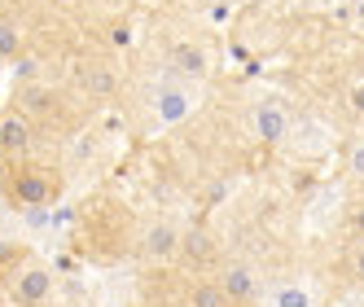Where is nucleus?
Instances as JSON below:
<instances>
[{
    "instance_id": "2",
    "label": "nucleus",
    "mask_w": 364,
    "mask_h": 307,
    "mask_svg": "<svg viewBox=\"0 0 364 307\" xmlns=\"http://www.w3.org/2000/svg\"><path fill=\"white\" fill-rule=\"evenodd\" d=\"M66 193V171L58 163H40V158H22L0 167V202L9 211H53Z\"/></svg>"
},
{
    "instance_id": "17",
    "label": "nucleus",
    "mask_w": 364,
    "mask_h": 307,
    "mask_svg": "<svg viewBox=\"0 0 364 307\" xmlns=\"http://www.w3.org/2000/svg\"><path fill=\"white\" fill-rule=\"evenodd\" d=\"M343 224H347L351 242H364V181H360V189H351V193H347V207H343Z\"/></svg>"
},
{
    "instance_id": "6",
    "label": "nucleus",
    "mask_w": 364,
    "mask_h": 307,
    "mask_svg": "<svg viewBox=\"0 0 364 307\" xmlns=\"http://www.w3.org/2000/svg\"><path fill=\"white\" fill-rule=\"evenodd\" d=\"M193 88H189V80H180V75H163L159 84H154V119H159L163 127H171V123H185L189 114H193Z\"/></svg>"
},
{
    "instance_id": "16",
    "label": "nucleus",
    "mask_w": 364,
    "mask_h": 307,
    "mask_svg": "<svg viewBox=\"0 0 364 307\" xmlns=\"http://www.w3.org/2000/svg\"><path fill=\"white\" fill-rule=\"evenodd\" d=\"M264 307H311V294L303 286H294V281H277L264 298Z\"/></svg>"
},
{
    "instance_id": "10",
    "label": "nucleus",
    "mask_w": 364,
    "mask_h": 307,
    "mask_svg": "<svg viewBox=\"0 0 364 307\" xmlns=\"http://www.w3.org/2000/svg\"><path fill=\"white\" fill-rule=\"evenodd\" d=\"M250 127H255V136L264 145H281L290 136V114H285V106L277 97H259L250 106Z\"/></svg>"
},
{
    "instance_id": "19",
    "label": "nucleus",
    "mask_w": 364,
    "mask_h": 307,
    "mask_svg": "<svg viewBox=\"0 0 364 307\" xmlns=\"http://www.w3.org/2000/svg\"><path fill=\"white\" fill-rule=\"evenodd\" d=\"M347 171L355 176V181H364V136L347 149Z\"/></svg>"
},
{
    "instance_id": "5",
    "label": "nucleus",
    "mask_w": 364,
    "mask_h": 307,
    "mask_svg": "<svg viewBox=\"0 0 364 307\" xmlns=\"http://www.w3.org/2000/svg\"><path fill=\"white\" fill-rule=\"evenodd\" d=\"M36 141H40V127L31 123L27 110H18V106H5V110H0V167L31 158V154H36Z\"/></svg>"
},
{
    "instance_id": "4",
    "label": "nucleus",
    "mask_w": 364,
    "mask_h": 307,
    "mask_svg": "<svg viewBox=\"0 0 364 307\" xmlns=\"http://www.w3.org/2000/svg\"><path fill=\"white\" fill-rule=\"evenodd\" d=\"M53 286L58 276L53 268H48L44 259H31L18 268V276L9 281V294H5V307H48V298H53Z\"/></svg>"
},
{
    "instance_id": "15",
    "label": "nucleus",
    "mask_w": 364,
    "mask_h": 307,
    "mask_svg": "<svg viewBox=\"0 0 364 307\" xmlns=\"http://www.w3.org/2000/svg\"><path fill=\"white\" fill-rule=\"evenodd\" d=\"M27 53V31L14 14H0V62H14Z\"/></svg>"
},
{
    "instance_id": "12",
    "label": "nucleus",
    "mask_w": 364,
    "mask_h": 307,
    "mask_svg": "<svg viewBox=\"0 0 364 307\" xmlns=\"http://www.w3.org/2000/svg\"><path fill=\"white\" fill-rule=\"evenodd\" d=\"M185 307H237L224 290H220V281L215 276H198L189 272L185 276Z\"/></svg>"
},
{
    "instance_id": "9",
    "label": "nucleus",
    "mask_w": 364,
    "mask_h": 307,
    "mask_svg": "<svg viewBox=\"0 0 364 307\" xmlns=\"http://www.w3.org/2000/svg\"><path fill=\"white\" fill-rule=\"evenodd\" d=\"M211 276L220 281V290H224L232 303H237V307H259V276H255L250 264H242V259H224Z\"/></svg>"
},
{
    "instance_id": "13",
    "label": "nucleus",
    "mask_w": 364,
    "mask_h": 307,
    "mask_svg": "<svg viewBox=\"0 0 364 307\" xmlns=\"http://www.w3.org/2000/svg\"><path fill=\"white\" fill-rule=\"evenodd\" d=\"M75 80H80V88H84V97H110L114 88H119V75H114V66H106V62H80V70H75Z\"/></svg>"
},
{
    "instance_id": "8",
    "label": "nucleus",
    "mask_w": 364,
    "mask_h": 307,
    "mask_svg": "<svg viewBox=\"0 0 364 307\" xmlns=\"http://www.w3.org/2000/svg\"><path fill=\"white\" fill-rule=\"evenodd\" d=\"M180 237H185V228H180L176 220H154L145 233H141L136 250H141L145 264L163 268V264H176V259H180Z\"/></svg>"
},
{
    "instance_id": "7",
    "label": "nucleus",
    "mask_w": 364,
    "mask_h": 307,
    "mask_svg": "<svg viewBox=\"0 0 364 307\" xmlns=\"http://www.w3.org/2000/svg\"><path fill=\"white\" fill-rule=\"evenodd\" d=\"M180 268H189V272H198V276H211L224 259H220V242H215V233L211 228H185V237H180V259H176Z\"/></svg>"
},
{
    "instance_id": "3",
    "label": "nucleus",
    "mask_w": 364,
    "mask_h": 307,
    "mask_svg": "<svg viewBox=\"0 0 364 307\" xmlns=\"http://www.w3.org/2000/svg\"><path fill=\"white\" fill-rule=\"evenodd\" d=\"M14 106L27 110L40 132H44V127H48V132H70V127H75V101L62 88L44 84V80H22L18 92H14Z\"/></svg>"
},
{
    "instance_id": "18",
    "label": "nucleus",
    "mask_w": 364,
    "mask_h": 307,
    "mask_svg": "<svg viewBox=\"0 0 364 307\" xmlns=\"http://www.w3.org/2000/svg\"><path fill=\"white\" fill-rule=\"evenodd\" d=\"M343 276L351 286H364V242H351L343 250Z\"/></svg>"
},
{
    "instance_id": "11",
    "label": "nucleus",
    "mask_w": 364,
    "mask_h": 307,
    "mask_svg": "<svg viewBox=\"0 0 364 307\" xmlns=\"http://www.w3.org/2000/svg\"><path fill=\"white\" fill-rule=\"evenodd\" d=\"M167 70L180 75V80H206L211 75V53L198 40H176L167 48Z\"/></svg>"
},
{
    "instance_id": "14",
    "label": "nucleus",
    "mask_w": 364,
    "mask_h": 307,
    "mask_svg": "<svg viewBox=\"0 0 364 307\" xmlns=\"http://www.w3.org/2000/svg\"><path fill=\"white\" fill-rule=\"evenodd\" d=\"M31 259V250L22 242H5L0 237V307H5V294H9V281L18 276V268Z\"/></svg>"
},
{
    "instance_id": "20",
    "label": "nucleus",
    "mask_w": 364,
    "mask_h": 307,
    "mask_svg": "<svg viewBox=\"0 0 364 307\" xmlns=\"http://www.w3.org/2000/svg\"><path fill=\"white\" fill-rule=\"evenodd\" d=\"M351 110H355V114H364V84H355V88H351Z\"/></svg>"
},
{
    "instance_id": "1",
    "label": "nucleus",
    "mask_w": 364,
    "mask_h": 307,
    "mask_svg": "<svg viewBox=\"0 0 364 307\" xmlns=\"http://www.w3.org/2000/svg\"><path fill=\"white\" fill-rule=\"evenodd\" d=\"M141 233L132 211L114 198H92L80 211V228H75V250L92 264H119L136 250Z\"/></svg>"
}]
</instances>
